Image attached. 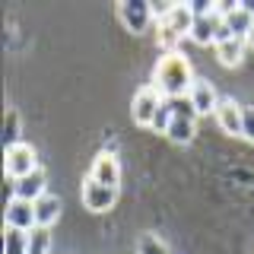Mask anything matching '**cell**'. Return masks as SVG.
Listing matches in <instances>:
<instances>
[{
	"instance_id": "3",
	"label": "cell",
	"mask_w": 254,
	"mask_h": 254,
	"mask_svg": "<svg viewBox=\"0 0 254 254\" xmlns=\"http://www.w3.org/2000/svg\"><path fill=\"white\" fill-rule=\"evenodd\" d=\"M162 105H165V99H162V92H159L153 83L140 86L137 95H133V102H130L133 124H137V127H149V130H153V121H156L159 111H162Z\"/></svg>"
},
{
	"instance_id": "1",
	"label": "cell",
	"mask_w": 254,
	"mask_h": 254,
	"mask_svg": "<svg viewBox=\"0 0 254 254\" xmlns=\"http://www.w3.org/2000/svg\"><path fill=\"white\" fill-rule=\"evenodd\" d=\"M153 86L162 92V99H185L194 86V70L190 61L181 51H169L156 61L153 67Z\"/></svg>"
},
{
	"instance_id": "17",
	"label": "cell",
	"mask_w": 254,
	"mask_h": 254,
	"mask_svg": "<svg viewBox=\"0 0 254 254\" xmlns=\"http://www.w3.org/2000/svg\"><path fill=\"white\" fill-rule=\"evenodd\" d=\"M29 254H51V229L35 226L29 232Z\"/></svg>"
},
{
	"instance_id": "19",
	"label": "cell",
	"mask_w": 254,
	"mask_h": 254,
	"mask_svg": "<svg viewBox=\"0 0 254 254\" xmlns=\"http://www.w3.org/2000/svg\"><path fill=\"white\" fill-rule=\"evenodd\" d=\"M242 137L254 143V108H245V133Z\"/></svg>"
},
{
	"instance_id": "8",
	"label": "cell",
	"mask_w": 254,
	"mask_h": 254,
	"mask_svg": "<svg viewBox=\"0 0 254 254\" xmlns=\"http://www.w3.org/2000/svg\"><path fill=\"white\" fill-rule=\"evenodd\" d=\"M3 226L6 229H22V232H32L38 226L35 222V203L19 200V197H10L3 206Z\"/></svg>"
},
{
	"instance_id": "15",
	"label": "cell",
	"mask_w": 254,
	"mask_h": 254,
	"mask_svg": "<svg viewBox=\"0 0 254 254\" xmlns=\"http://www.w3.org/2000/svg\"><path fill=\"white\" fill-rule=\"evenodd\" d=\"M3 251L6 254H29V232H22V229H3Z\"/></svg>"
},
{
	"instance_id": "20",
	"label": "cell",
	"mask_w": 254,
	"mask_h": 254,
	"mask_svg": "<svg viewBox=\"0 0 254 254\" xmlns=\"http://www.w3.org/2000/svg\"><path fill=\"white\" fill-rule=\"evenodd\" d=\"M248 45H254V32H251V38H248Z\"/></svg>"
},
{
	"instance_id": "4",
	"label": "cell",
	"mask_w": 254,
	"mask_h": 254,
	"mask_svg": "<svg viewBox=\"0 0 254 254\" xmlns=\"http://www.w3.org/2000/svg\"><path fill=\"white\" fill-rule=\"evenodd\" d=\"M35 169H38V156L26 140L3 149V172H6V181H10V185L19 181V178H26V175L35 172Z\"/></svg>"
},
{
	"instance_id": "13",
	"label": "cell",
	"mask_w": 254,
	"mask_h": 254,
	"mask_svg": "<svg viewBox=\"0 0 254 254\" xmlns=\"http://www.w3.org/2000/svg\"><path fill=\"white\" fill-rule=\"evenodd\" d=\"M245 51H248V42L245 38H226V42L216 45V58L222 67H238V64L245 61Z\"/></svg>"
},
{
	"instance_id": "14",
	"label": "cell",
	"mask_w": 254,
	"mask_h": 254,
	"mask_svg": "<svg viewBox=\"0 0 254 254\" xmlns=\"http://www.w3.org/2000/svg\"><path fill=\"white\" fill-rule=\"evenodd\" d=\"M58 219H61V197L45 194L42 200H35V222L42 229H51Z\"/></svg>"
},
{
	"instance_id": "11",
	"label": "cell",
	"mask_w": 254,
	"mask_h": 254,
	"mask_svg": "<svg viewBox=\"0 0 254 254\" xmlns=\"http://www.w3.org/2000/svg\"><path fill=\"white\" fill-rule=\"evenodd\" d=\"M89 178H95L99 185H105V188H118V185H121V162H118V156L115 153H99L92 159Z\"/></svg>"
},
{
	"instance_id": "18",
	"label": "cell",
	"mask_w": 254,
	"mask_h": 254,
	"mask_svg": "<svg viewBox=\"0 0 254 254\" xmlns=\"http://www.w3.org/2000/svg\"><path fill=\"white\" fill-rule=\"evenodd\" d=\"M137 254H172V251H169V245H165L159 235H140Z\"/></svg>"
},
{
	"instance_id": "6",
	"label": "cell",
	"mask_w": 254,
	"mask_h": 254,
	"mask_svg": "<svg viewBox=\"0 0 254 254\" xmlns=\"http://www.w3.org/2000/svg\"><path fill=\"white\" fill-rule=\"evenodd\" d=\"M79 200H83V206L92 210V213H108L111 206L118 203V188H105L95 178H86L83 188H79Z\"/></svg>"
},
{
	"instance_id": "10",
	"label": "cell",
	"mask_w": 254,
	"mask_h": 254,
	"mask_svg": "<svg viewBox=\"0 0 254 254\" xmlns=\"http://www.w3.org/2000/svg\"><path fill=\"white\" fill-rule=\"evenodd\" d=\"M216 124L229 133V137H242V133H245V108L238 105L235 99H219Z\"/></svg>"
},
{
	"instance_id": "9",
	"label": "cell",
	"mask_w": 254,
	"mask_h": 254,
	"mask_svg": "<svg viewBox=\"0 0 254 254\" xmlns=\"http://www.w3.org/2000/svg\"><path fill=\"white\" fill-rule=\"evenodd\" d=\"M219 99H222V95H216V89H213V83H206V79H194V86H190V92H188V102L194 105L197 118L216 115V108H219Z\"/></svg>"
},
{
	"instance_id": "7",
	"label": "cell",
	"mask_w": 254,
	"mask_h": 254,
	"mask_svg": "<svg viewBox=\"0 0 254 254\" xmlns=\"http://www.w3.org/2000/svg\"><path fill=\"white\" fill-rule=\"evenodd\" d=\"M45 194H48V172L42 165H38L35 172H29L26 178H19V181L10 185V197H19V200H29V203L42 200ZM10 197H6V200H10Z\"/></svg>"
},
{
	"instance_id": "2",
	"label": "cell",
	"mask_w": 254,
	"mask_h": 254,
	"mask_svg": "<svg viewBox=\"0 0 254 254\" xmlns=\"http://www.w3.org/2000/svg\"><path fill=\"white\" fill-rule=\"evenodd\" d=\"M165 105H169V115H172L165 137H169L175 146H188V143L197 137V111H194V105L188 102V95L185 99H165Z\"/></svg>"
},
{
	"instance_id": "16",
	"label": "cell",
	"mask_w": 254,
	"mask_h": 254,
	"mask_svg": "<svg viewBox=\"0 0 254 254\" xmlns=\"http://www.w3.org/2000/svg\"><path fill=\"white\" fill-rule=\"evenodd\" d=\"M3 143L6 146H16V143H22V124H19V111L13 105L6 108V127H3Z\"/></svg>"
},
{
	"instance_id": "12",
	"label": "cell",
	"mask_w": 254,
	"mask_h": 254,
	"mask_svg": "<svg viewBox=\"0 0 254 254\" xmlns=\"http://www.w3.org/2000/svg\"><path fill=\"white\" fill-rule=\"evenodd\" d=\"M194 19H197V13H194L190 3H172V10L165 13V19H159V22H165L178 38H185V35H190V29H194Z\"/></svg>"
},
{
	"instance_id": "5",
	"label": "cell",
	"mask_w": 254,
	"mask_h": 254,
	"mask_svg": "<svg viewBox=\"0 0 254 254\" xmlns=\"http://www.w3.org/2000/svg\"><path fill=\"white\" fill-rule=\"evenodd\" d=\"M118 19H121V26L130 35H146L149 26H156L153 6L143 3V0H124V3H118Z\"/></svg>"
}]
</instances>
